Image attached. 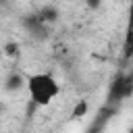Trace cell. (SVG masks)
I'll return each mask as SVG.
<instances>
[{
    "label": "cell",
    "instance_id": "277c9868",
    "mask_svg": "<svg viewBox=\"0 0 133 133\" xmlns=\"http://www.w3.org/2000/svg\"><path fill=\"white\" fill-rule=\"evenodd\" d=\"M87 108H89V104H87L85 100H81V102H77V106H75V110L71 112V118H73V121H77V118H81V116H85V114H87Z\"/></svg>",
    "mask_w": 133,
    "mask_h": 133
},
{
    "label": "cell",
    "instance_id": "3957f363",
    "mask_svg": "<svg viewBox=\"0 0 133 133\" xmlns=\"http://www.w3.org/2000/svg\"><path fill=\"white\" fill-rule=\"evenodd\" d=\"M25 85H27V79H23L19 73H12V75L6 79V89H8V91L21 89V87H25Z\"/></svg>",
    "mask_w": 133,
    "mask_h": 133
},
{
    "label": "cell",
    "instance_id": "5b68a950",
    "mask_svg": "<svg viewBox=\"0 0 133 133\" xmlns=\"http://www.w3.org/2000/svg\"><path fill=\"white\" fill-rule=\"evenodd\" d=\"M15 48H17L15 44H8V46H6V52H8V54H15Z\"/></svg>",
    "mask_w": 133,
    "mask_h": 133
},
{
    "label": "cell",
    "instance_id": "6da1fadb",
    "mask_svg": "<svg viewBox=\"0 0 133 133\" xmlns=\"http://www.w3.org/2000/svg\"><path fill=\"white\" fill-rule=\"evenodd\" d=\"M27 91L35 106H48L60 91L58 81L48 73H35L27 77Z\"/></svg>",
    "mask_w": 133,
    "mask_h": 133
},
{
    "label": "cell",
    "instance_id": "8992f818",
    "mask_svg": "<svg viewBox=\"0 0 133 133\" xmlns=\"http://www.w3.org/2000/svg\"><path fill=\"white\" fill-rule=\"evenodd\" d=\"M131 133H133V129H131Z\"/></svg>",
    "mask_w": 133,
    "mask_h": 133
},
{
    "label": "cell",
    "instance_id": "7a4b0ae2",
    "mask_svg": "<svg viewBox=\"0 0 133 133\" xmlns=\"http://www.w3.org/2000/svg\"><path fill=\"white\" fill-rule=\"evenodd\" d=\"M133 96V75H118L108 87V106L114 108V104L125 102Z\"/></svg>",
    "mask_w": 133,
    "mask_h": 133
}]
</instances>
